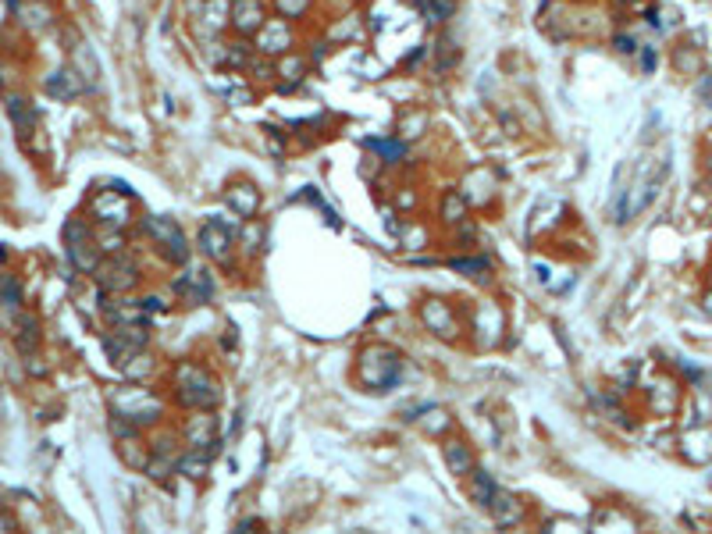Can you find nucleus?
I'll list each match as a JSON object with an SVG mask.
<instances>
[{"label":"nucleus","mask_w":712,"mask_h":534,"mask_svg":"<svg viewBox=\"0 0 712 534\" xmlns=\"http://www.w3.org/2000/svg\"><path fill=\"white\" fill-rule=\"evenodd\" d=\"M178 399L189 402V406H214L221 399V392H218V382H214L207 370L182 367L178 370Z\"/></svg>","instance_id":"1"},{"label":"nucleus","mask_w":712,"mask_h":534,"mask_svg":"<svg viewBox=\"0 0 712 534\" xmlns=\"http://www.w3.org/2000/svg\"><path fill=\"white\" fill-rule=\"evenodd\" d=\"M65 235H68V257L75 260V267H82V271L97 267V249H93V235L86 232V225L72 221Z\"/></svg>","instance_id":"2"},{"label":"nucleus","mask_w":712,"mask_h":534,"mask_svg":"<svg viewBox=\"0 0 712 534\" xmlns=\"http://www.w3.org/2000/svg\"><path fill=\"white\" fill-rule=\"evenodd\" d=\"M146 232L161 242V249H164L171 260H178V264L185 260V253H189V249H185V239H182V232H178L171 221H164V217H153V221H146Z\"/></svg>","instance_id":"3"},{"label":"nucleus","mask_w":712,"mask_h":534,"mask_svg":"<svg viewBox=\"0 0 712 534\" xmlns=\"http://www.w3.org/2000/svg\"><path fill=\"white\" fill-rule=\"evenodd\" d=\"M136 281H139V274H136V264H132V260H111V264L100 267V285H104V289L129 292Z\"/></svg>","instance_id":"4"},{"label":"nucleus","mask_w":712,"mask_h":534,"mask_svg":"<svg viewBox=\"0 0 712 534\" xmlns=\"http://www.w3.org/2000/svg\"><path fill=\"white\" fill-rule=\"evenodd\" d=\"M228 246H232V235H228V228H225L221 221L203 225V249H207L214 260L228 264Z\"/></svg>","instance_id":"5"},{"label":"nucleus","mask_w":712,"mask_h":534,"mask_svg":"<svg viewBox=\"0 0 712 534\" xmlns=\"http://www.w3.org/2000/svg\"><path fill=\"white\" fill-rule=\"evenodd\" d=\"M232 22H235V29H242V33H253L257 25H264V4L260 0H235Z\"/></svg>","instance_id":"6"},{"label":"nucleus","mask_w":712,"mask_h":534,"mask_svg":"<svg viewBox=\"0 0 712 534\" xmlns=\"http://www.w3.org/2000/svg\"><path fill=\"white\" fill-rule=\"evenodd\" d=\"M445 460L452 466V474H467V470L474 466V456L463 442H445Z\"/></svg>","instance_id":"7"},{"label":"nucleus","mask_w":712,"mask_h":534,"mask_svg":"<svg viewBox=\"0 0 712 534\" xmlns=\"http://www.w3.org/2000/svg\"><path fill=\"white\" fill-rule=\"evenodd\" d=\"M47 89L54 93V97H61V100H72V97H79V93H82V86L75 82L72 72H57V75L47 82Z\"/></svg>","instance_id":"8"},{"label":"nucleus","mask_w":712,"mask_h":534,"mask_svg":"<svg viewBox=\"0 0 712 534\" xmlns=\"http://www.w3.org/2000/svg\"><path fill=\"white\" fill-rule=\"evenodd\" d=\"M470 492H474V502H477V506H484V510L491 506V498H495V485H491L484 474H474V478H470Z\"/></svg>","instance_id":"9"},{"label":"nucleus","mask_w":712,"mask_h":534,"mask_svg":"<svg viewBox=\"0 0 712 534\" xmlns=\"http://www.w3.org/2000/svg\"><path fill=\"white\" fill-rule=\"evenodd\" d=\"M8 111H11V118H15V125H18L22 132H29V125L36 121V114L25 107V100H22V97H11V100H8Z\"/></svg>","instance_id":"10"},{"label":"nucleus","mask_w":712,"mask_h":534,"mask_svg":"<svg viewBox=\"0 0 712 534\" xmlns=\"http://www.w3.org/2000/svg\"><path fill=\"white\" fill-rule=\"evenodd\" d=\"M420 4H424V11H427L431 22H445V18L456 11V0H420Z\"/></svg>","instance_id":"11"},{"label":"nucleus","mask_w":712,"mask_h":534,"mask_svg":"<svg viewBox=\"0 0 712 534\" xmlns=\"http://www.w3.org/2000/svg\"><path fill=\"white\" fill-rule=\"evenodd\" d=\"M370 150H381L388 161H399V157H402V146H395V143H378V139H370Z\"/></svg>","instance_id":"12"},{"label":"nucleus","mask_w":712,"mask_h":534,"mask_svg":"<svg viewBox=\"0 0 712 534\" xmlns=\"http://www.w3.org/2000/svg\"><path fill=\"white\" fill-rule=\"evenodd\" d=\"M8 8H18V0H8Z\"/></svg>","instance_id":"13"}]
</instances>
